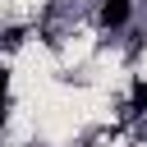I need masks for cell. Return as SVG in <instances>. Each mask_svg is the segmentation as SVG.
<instances>
[{
	"mask_svg": "<svg viewBox=\"0 0 147 147\" xmlns=\"http://www.w3.org/2000/svg\"><path fill=\"white\" fill-rule=\"evenodd\" d=\"M124 18H129V0H106L101 5V23L106 28H119Z\"/></svg>",
	"mask_w": 147,
	"mask_h": 147,
	"instance_id": "1",
	"label": "cell"
},
{
	"mask_svg": "<svg viewBox=\"0 0 147 147\" xmlns=\"http://www.w3.org/2000/svg\"><path fill=\"white\" fill-rule=\"evenodd\" d=\"M5 87H9V74H5V69H0V96H5Z\"/></svg>",
	"mask_w": 147,
	"mask_h": 147,
	"instance_id": "3",
	"label": "cell"
},
{
	"mask_svg": "<svg viewBox=\"0 0 147 147\" xmlns=\"http://www.w3.org/2000/svg\"><path fill=\"white\" fill-rule=\"evenodd\" d=\"M133 110H147V83H133Z\"/></svg>",
	"mask_w": 147,
	"mask_h": 147,
	"instance_id": "2",
	"label": "cell"
},
{
	"mask_svg": "<svg viewBox=\"0 0 147 147\" xmlns=\"http://www.w3.org/2000/svg\"><path fill=\"white\" fill-rule=\"evenodd\" d=\"M0 119H5V96H0Z\"/></svg>",
	"mask_w": 147,
	"mask_h": 147,
	"instance_id": "4",
	"label": "cell"
}]
</instances>
